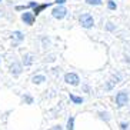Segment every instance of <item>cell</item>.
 <instances>
[{"instance_id":"1","label":"cell","mask_w":130,"mask_h":130,"mask_svg":"<svg viewBox=\"0 0 130 130\" xmlns=\"http://www.w3.org/2000/svg\"><path fill=\"white\" fill-rule=\"evenodd\" d=\"M79 22H80V24L84 29H90V27H93V24H94V20H93L92 14H89V13H83V14L80 16Z\"/></svg>"},{"instance_id":"2","label":"cell","mask_w":130,"mask_h":130,"mask_svg":"<svg viewBox=\"0 0 130 130\" xmlns=\"http://www.w3.org/2000/svg\"><path fill=\"white\" fill-rule=\"evenodd\" d=\"M52 14H53V17H54V19L61 20V19H64V17H66V14H67V9H66L64 6H59V7L53 9V12H52Z\"/></svg>"},{"instance_id":"3","label":"cell","mask_w":130,"mask_h":130,"mask_svg":"<svg viewBox=\"0 0 130 130\" xmlns=\"http://www.w3.org/2000/svg\"><path fill=\"white\" fill-rule=\"evenodd\" d=\"M64 82L72 84V86H77L79 82H80V79H79V76H77L76 73H67L64 76Z\"/></svg>"},{"instance_id":"4","label":"cell","mask_w":130,"mask_h":130,"mask_svg":"<svg viewBox=\"0 0 130 130\" xmlns=\"http://www.w3.org/2000/svg\"><path fill=\"white\" fill-rule=\"evenodd\" d=\"M127 100H129V96H127L126 92H120V93H117V96H116V104H117L119 107L124 106V104L127 103Z\"/></svg>"},{"instance_id":"5","label":"cell","mask_w":130,"mask_h":130,"mask_svg":"<svg viewBox=\"0 0 130 130\" xmlns=\"http://www.w3.org/2000/svg\"><path fill=\"white\" fill-rule=\"evenodd\" d=\"M35 17H36V16L33 14V13H23V16H22V20H23L26 24L31 26V24L35 23Z\"/></svg>"},{"instance_id":"6","label":"cell","mask_w":130,"mask_h":130,"mask_svg":"<svg viewBox=\"0 0 130 130\" xmlns=\"http://www.w3.org/2000/svg\"><path fill=\"white\" fill-rule=\"evenodd\" d=\"M10 70H12V73H14L16 76H17V74H20V72H22V66H20L19 63H13V64L10 66Z\"/></svg>"},{"instance_id":"7","label":"cell","mask_w":130,"mask_h":130,"mask_svg":"<svg viewBox=\"0 0 130 130\" xmlns=\"http://www.w3.org/2000/svg\"><path fill=\"white\" fill-rule=\"evenodd\" d=\"M50 4H52V3H44V4H40V6H37V7L35 9V12H33V14H35V16H37L39 13H40V12L43 10V9H46L47 6H50Z\"/></svg>"},{"instance_id":"8","label":"cell","mask_w":130,"mask_h":130,"mask_svg":"<svg viewBox=\"0 0 130 130\" xmlns=\"http://www.w3.org/2000/svg\"><path fill=\"white\" fill-rule=\"evenodd\" d=\"M46 80V77L44 76H35L33 77V79H31V82H33V83H43V82Z\"/></svg>"},{"instance_id":"9","label":"cell","mask_w":130,"mask_h":130,"mask_svg":"<svg viewBox=\"0 0 130 130\" xmlns=\"http://www.w3.org/2000/svg\"><path fill=\"white\" fill-rule=\"evenodd\" d=\"M70 99L74 102L76 104H80V103H83V97H79V96H74V94H70Z\"/></svg>"},{"instance_id":"10","label":"cell","mask_w":130,"mask_h":130,"mask_svg":"<svg viewBox=\"0 0 130 130\" xmlns=\"http://www.w3.org/2000/svg\"><path fill=\"white\" fill-rule=\"evenodd\" d=\"M87 4H92V6H99L102 4V0H84Z\"/></svg>"},{"instance_id":"11","label":"cell","mask_w":130,"mask_h":130,"mask_svg":"<svg viewBox=\"0 0 130 130\" xmlns=\"http://www.w3.org/2000/svg\"><path fill=\"white\" fill-rule=\"evenodd\" d=\"M13 37H14L16 40H17V42H20V40H23V35H22L20 31H14V33H13Z\"/></svg>"},{"instance_id":"12","label":"cell","mask_w":130,"mask_h":130,"mask_svg":"<svg viewBox=\"0 0 130 130\" xmlns=\"http://www.w3.org/2000/svg\"><path fill=\"white\" fill-rule=\"evenodd\" d=\"M73 124H74V117H70L67 120V130H73Z\"/></svg>"},{"instance_id":"13","label":"cell","mask_w":130,"mask_h":130,"mask_svg":"<svg viewBox=\"0 0 130 130\" xmlns=\"http://www.w3.org/2000/svg\"><path fill=\"white\" fill-rule=\"evenodd\" d=\"M107 6H109V9H110V10H116V7H117V6H116V3L113 2V0H109Z\"/></svg>"},{"instance_id":"14","label":"cell","mask_w":130,"mask_h":130,"mask_svg":"<svg viewBox=\"0 0 130 130\" xmlns=\"http://www.w3.org/2000/svg\"><path fill=\"white\" fill-rule=\"evenodd\" d=\"M56 3H57V4H60V6H61L63 3H66V0H56Z\"/></svg>"},{"instance_id":"15","label":"cell","mask_w":130,"mask_h":130,"mask_svg":"<svg viewBox=\"0 0 130 130\" xmlns=\"http://www.w3.org/2000/svg\"><path fill=\"white\" fill-rule=\"evenodd\" d=\"M120 126H122V129H123V130H126V129H127V124H126V123H122Z\"/></svg>"},{"instance_id":"16","label":"cell","mask_w":130,"mask_h":130,"mask_svg":"<svg viewBox=\"0 0 130 130\" xmlns=\"http://www.w3.org/2000/svg\"><path fill=\"white\" fill-rule=\"evenodd\" d=\"M0 2H2V0H0Z\"/></svg>"}]
</instances>
